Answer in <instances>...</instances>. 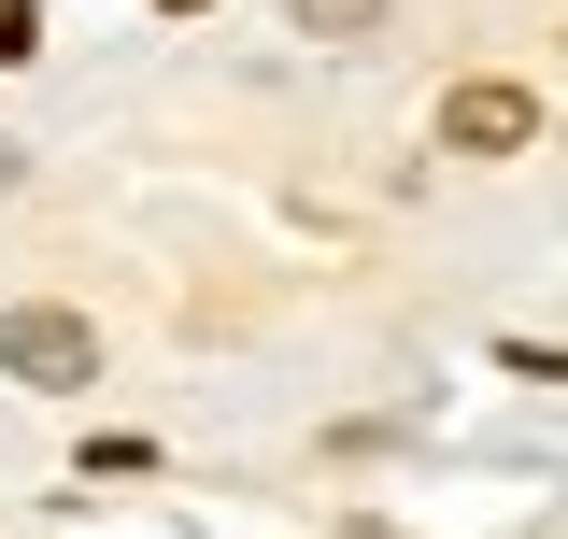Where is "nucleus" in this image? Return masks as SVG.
I'll return each mask as SVG.
<instances>
[{"label": "nucleus", "mask_w": 568, "mask_h": 539, "mask_svg": "<svg viewBox=\"0 0 568 539\" xmlns=\"http://www.w3.org/2000/svg\"><path fill=\"white\" fill-rule=\"evenodd\" d=\"M440 142H455V156H526V142H540V100L497 85V71H469V85L440 100Z\"/></svg>", "instance_id": "nucleus-2"}, {"label": "nucleus", "mask_w": 568, "mask_h": 539, "mask_svg": "<svg viewBox=\"0 0 568 539\" xmlns=\"http://www.w3.org/2000/svg\"><path fill=\"white\" fill-rule=\"evenodd\" d=\"M398 0H284V29H313V43H369Z\"/></svg>", "instance_id": "nucleus-3"}, {"label": "nucleus", "mask_w": 568, "mask_h": 539, "mask_svg": "<svg viewBox=\"0 0 568 539\" xmlns=\"http://www.w3.org/2000/svg\"><path fill=\"white\" fill-rule=\"evenodd\" d=\"M0 369L43 384V398H71V384H100V327L58 313V298H14V313H0Z\"/></svg>", "instance_id": "nucleus-1"}, {"label": "nucleus", "mask_w": 568, "mask_h": 539, "mask_svg": "<svg viewBox=\"0 0 568 539\" xmlns=\"http://www.w3.org/2000/svg\"><path fill=\"white\" fill-rule=\"evenodd\" d=\"M171 14H200V0H171Z\"/></svg>", "instance_id": "nucleus-5"}, {"label": "nucleus", "mask_w": 568, "mask_h": 539, "mask_svg": "<svg viewBox=\"0 0 568 539\" xmlns=\"http://www.w3.org/2000/svg\"><path fill=\"white\" fill-rule=\"evenodd\" d=\"M29 43H43V14H29V0H0V58H29Z\"/></svg>", "instance_id": "nucleus-4"}]
</instances>
